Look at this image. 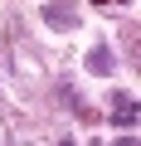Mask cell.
<instances>
[{"mask_svg":"<svg viewBox=\"0 0 141 146\" xmlns=\"http://www.w3.org/2000/svg\"><path fill=\"white\" fill-rule=\"evenodd\" d=\"M117 146H136V141H131V136H122V141H117Z\"/></svg>","mask_w":141,"mask_h":146,"instance_id":"277c9868","label":"cell"},{"mask_svg":"<svg viewBox=\"0 0 141 146\" xmlns=\"http://www.w3.org/2000/svg\"><path fill=\"white\" fill-rule=\"evenodd\" d=\"M58 146H78V141H58Z\"/></svg>","mask_w":141,"mask_h":146,"instance_id":"8992f818","label":"cell"},{"mask_svg":"<svg viewBox=\"0 0 141 146\" xmlns=\"http://www.w3.org/2000/svg\"><path fill=\"white\" fill-rule=\"evenodd\" d=\"M93 5H112V0H93Z\"/></svg>","mask_w":141,"mask_h":146,"instance_id":"5b68a950","label":"cell"},{"mask_svg":"<svg viewBox=\"0 0 141 146\" xmlns=\"http://www.w3.org/2000/svg\"><path fill=\"white\" fill-rule=\"evenodd\" d=\"M88 68H93V73H107V68H112V49H107V44H97V49L88 54Z\"/></svg>","mask_w":141,"mask_h":146,"instance_id":"6da1fadb","label":"cell"},{"mask_svg":"<svg viewBox=\"0 0 141 146\" xmlns=\"http://www.w3.org/2000/svg\"><path fill=\"white\" fill-rule=\"evenodd\" d=\"M44 20H49V25H63V29H68V25H73V10H63V5H49V10H44Z\"/></svg>","mask_w":141,"mask_h":146,"instance_id":"3957f363","label":"cell"},{"mask_svg":"<svg viewBox=\"0 0 141 146\" xmlns=\"http://www.w3.org/2000/svg\"><path fill=\"white\" fill-rule=\"evenodd\" d=\"M112 122H117V127H136V107H131V98H126V102H117Z\"/></svg>","mask_w":141,"mask_h":146,"instance_id":"7a4b0ae2","label":"cell"}]
</instances>
